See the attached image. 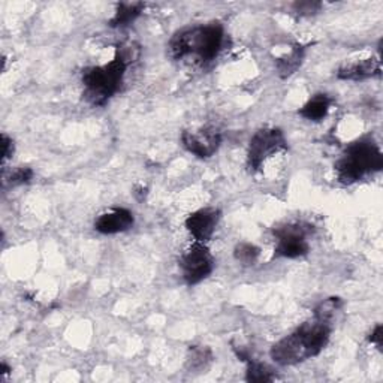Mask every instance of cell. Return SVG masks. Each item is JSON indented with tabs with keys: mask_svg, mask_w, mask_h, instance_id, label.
Masks as SVG:
<instances>
[{
	"mask_svg": "<svg viewBox=\"0 0 383 383\" xmlns=\"http://www.w3.org/2000/svg\"><path fill=\"white\" fill-rule=\"evenodd\" d=\"M331 335L330 322L317 319L302 323L297 331L271 347V358L280 365H295L319 355Z\"/></svg>",
	"mask_w": 383,
	"mask_h": 383,
	"instance_id": "1",
	"label": "cell"
},
{
	"mask_svg": "<svg viewBox=\"0 0 383 383\" xmlns=\"http://www.w3.org/2000/svg\"><path fill=\"white\" fill-rule=\"evenodd\" d=\"M223 38V27L218 23L184 29L169 41V54L175 60L195 57L207 63L221 53Z\"/></svg>",
	"mask_w": 383,
	"mask_h": 383,
	"instance_id": "2",
	"label": "cell"
},
{
	"mask_svg": "<svg viewBox=\"0 0 383 383\" xmlns=\"http://www.w3.org/2000/svg\"><path fill=\"white\" fill-rule=\"evenodd\" d=\"M126 64L127 60L117 50L114 60L104 64V67L87 69L83 74L85 99L96 106L106 104L109 97L116 95L120 89V85H122Z\"/></svg>",
	"mask_w": 383,
	"mask_h": 383,
	"instance_id": "3",
	"label": "cell"
},
{
	"mask_svg": "<svg viewBox=\"0 0 383 383\" xmlns=\"http://www.w3.org/2000/svg\"><path fill=\"white\" fill-rule=\"evenodd\" d=\"M383 168V156L373 141L361 139L350 144L343 158L337 162L335 169L340 181L350 184L361 180L370 172Z\"/></svg>",
	"mask_w": 383,
	"mask_h": 383,
	"instance_id": "4",
	"label": "cell"
},
{
	"mask_svg": "<svg viewBox=\"0 0 383 383\" xmlns=\"http://www.w3.org/2000/svg\"><path fill=\"white\" fill-rule=\"evenodd\" d=\"M288 147L286 139L280 129L265 127L260 129L250 139L247 153V167L250 171H258L262 163L270 156Z\"/></svg>",
	"mask_w": 383,
	"mask_h": 383,
	"instance_id": "5",
	"label": "cell"
},
{
	"mask_svg": "<svg viewBox=\"0 0 383 383\" xmlns=\"http://www.w3.org/2000/svg\"><path fill=\"white\" fill-rule=\"evenodd\" d=\"M180 267L184 280L189 284H196L211 274L214 260L209 249L198 242L181 256Z\"/></svg>",
	"mask_w": 383,
	"mask_h": 383,
	"instance_id": "6",
	"label": "cell"
},
{
	"mask_svg": "<svg viewBox=\"0 0 383 383\" xmlns=\"http://www.w3.org/2000/svg\"><path fill=\"white\" fill-rule=\"evenodd\" d=\"M307 232L309 229H305L302 225H286L276 229L274 234L279 238L276 246L277 256L293 259L307 255L309 243L305 239Z\"/></svg>",
	"mask_w": 383,
	"mask_h": 383,
	"instance_id": "7",
	"label": "cell"
},
{
	"mask_svg": "<svg viewBox=\"0 0 383 383\" xmlns=\"http://www.w3.org/2000/svg\"><path fill=\"white\" fill-rule=\"evenodd\" d=\"M183 146L201 159L211 158L222 144V135L214 127H201L184 130L181 135Z\"/></svg>",
	"mask_w": 383,
	"mask_h": 383,
	"instance_id": "8",
	"label": "cell"
},
{
	"mask_svg": "<svg viewBox=\"0 0 383 383\" xmlns=\"http://www.w3.org/2000/svg\"><path fill=\"white\" fill-rule=\"evenodd\" d=\"M221 218V213L214 209H204L192 213L186 218V228L196 242L204 243L210 239L216 231V226Z\"/></svg>",
	"mask_w": 383,
	"mask_h": 383,
	"instance_id": "9",
	"label": "cell"
},
{
	"mask_svg": "<svg viewBox=\"0 0 383 383\" xmlns=\"http://www.w3.org/2000/svg\"><path fill=\"white\" fill-rule=\"evenodd\" d=\"M134 214L126 209H113L96 218L95 229L101 234L125 232L134 226Z\"/></svg>",
	"mask_w": 383,
	"mask_h": 383,
	"instance_id": "10",
	"label": "cell"
},
{
	"mask_svg": "<svg viewBox=\"0 0 383 383\" xmlns=\"http://www.w3.org/2000/svg\"><path fill=\"white\" fill-rule=\"evenodd\" d=\"M380 75V60L379 59H367L355 63H349L338 69L337 76L340 80L359 81L370 78V76Z\"/></svg>",
	"mask_w": 383,
	"mask_h": 383,
	"instance_id": "11",
	"label": "cell"
},
{
	"mask_svg": "<svg viewBox=\"0 0 383 383\" xmlns=\"http://www.w3.org/2000/svg\"><path fill=\"white\" fill-rule=\"evenodd\" d=\"M330 106H331V99L326 95L323 93L314 95L312 99L300 109V116L307 120H312V122H321V120H323L328 116Z\"/></svg>",
	"mask_w": 383,
	"mask_h": 383,
	"instance_id": "12",
	"label": "cell"
},
{
	"mask_svg": "<svg viewBox=\"0 0 383 383\" xmlns=\"http://www.w3.org/2000/svg\"><path fill=\"white\" fill-rule=\"evenodd\" d=\"M142 9H144V4L137 2V4H118L117 11L114 17L109 21V26L111 27H125L141 15Z\"/></svg>",
	"mask_w": 383,
	"mask_h": 383,
	"instance_id": "13",
	"label": "cell"
},
{
	"mask_svg": "<svg viewBox=\"0 0 383 383\" xmlns=\"http://www.w3.org/2000/svg\"><path fill=\"white\" fill-rule=\"evenodd\" d=\"M302 59H304V48L300 46L293 47L288 56H284L277 60L279 74L283 76V78L291 76L295 71L301 67Z\"/></svg>",
	"mask_w": 383,
	"mask_h": 383,
	"instance_id": "14",
	"label": "cell"
},
{
	"mask_svg": "<svg viewBox=\"0 0 383 383\" xmlns=\"http://www.w3.org/2000/svg\"><path fill=\"white\" fill-rule=\"evenodd\" d=\"M274 375L272 371L260 363H255L250 358L247 359V373H246V380L247 382H253V383H264V382H272L274 380Z\"/></svg>",
	"mask_w": 383,
	"mask_h": 383,
	"instance_id": "15",
	"label": "cell"
},
{
	"mask_svg": "<svg viewBox=\"0 0 383 383\" xmlns=\"http://www.w3.org/2000/svg\"><path fill=\"white\" fill-rule=\"evenodd\" d=\"M260 255L259 247L251 243H239L235 250L234 256L238 262H242L243 265H253Z\"/></svg>",
	"mask_w": 383,
	"mask_h": 383,
	"instance_id": "16",
	"label": "cell"
},
{
	"mask_svg": "<svg viewBox=\"0 0 383 383\" xmlns=\"http://www.w3.org/2000/svg\"><path fill=\"white\" fill-rule=\"evenodd\" d=\"M211 352L207 347H192L189 352L188 364L190 370H205L211 361Z\"/></svg>",
	"mask_w": 383,
	"mask_h": 383,
	"instance_id": "17",
	"label": "cell"
},
{
	"mask_svg": "<svg viewBox=\"0 0 383 383\" xmlns=\"http://www.w3.org/2000/svg\"><path fill=\"white\" fill-rule=\"evenodd\" d=\"M340 307H342L340 298H328L326 301L321 302L319 307L314 310V317L330 322L333 319V316L335 314V312L340 310Z\"/></svg>",
	"mask_w": 383,
	"mask_h": 383,
	"instance_id": "18",
	"label": "cell"
},
{
	"mask_svg": "<svg viewBox=\"0 0 383 383\" xmlns=\"http://www.w3.org/2000/svg\"><path fill=\"white\" fill-rule=\"evenodd\" d=\"M34 177V171L30 168H17L14 172H11L9 175V183L13 186H18V184H26Z\"/></svg>",
	"mask_w": 383,
	"mask_h": 383,
	"instance_id": "19",
	"label": "cell"
},
{
	"mask_svg": "<svg viewBox=\"0 0 383 383\" xmlns=\"http://www.w3.org/2000/svg\"><path fill=\"white\" fill-rule=\"evenodd\" d=\"M321 4L319 2H298L293 5L295 13H298L301 15H310L319 11Z\"/></svg>",
	"mask_w": 383,
	"mask_h": 383,
	"instance_id": "20",
	"label": "cell"
},
{
	"mask_svg": "<svg viewBox=\"0 0 383 383\" xmlns=\"http://www.w3.org/2000/svg\"><path fill=\"white\" fill-rule=\"evenodd\" d=\"M13 155H14V141L11 139L6 134H2V160L6 162Z\"/></svg>",
	"mask_w": 383,
	"mask_h": 383,
	"instance_id": "21",
	"label": "cell"
},
{
	"mask_svg": "<svg viewBox=\"0 0 383 383\" xmlns=\"http://www.w3.org/2000/svg\"><path fill=\"white\" fill-rule=\"evenodd\" d=\"M382 338H383V326H382V325H377V326L375 328V331L370 334L368 340H370L371 343H373V344H376V346L382 350Z\"/></svg>",
	"mask_w": 383,
	"mask_h": 383,
	"instance_id": "22",
	"label": "cell"
},
{
	"mask_svg": "<svg viewBox=\"0 0 383 383\" xmlns=\"http://www.w3.org/2000/svg\"><path fill=\"white\" fill-rule=\"evenodd\" d=\"M11 368L6 365V363H2V371H0V376H5V375H9Z\"/></svg>",
	"mask_w": 383,
	"mask_h": 383,
	"instance_id": "23",
	"label": "cell"
}]
</instances>
